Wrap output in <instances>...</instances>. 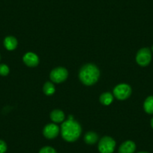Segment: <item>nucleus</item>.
I'll return each mask as SVG.
<instances>
[{"instance_id": "5", "label": "nucleus", "mask_w": 153, "mask_h": 153, "mask_svg": "<svg viewBox=\"0 0 153 153\" xmlns=\"http://www.w3.org/2000/svg\"><path fill=\"white\" fill-rule=\"evenodd\" d=\"M152 59L151 51L149 48H142L137 53L136 61L140 66H146Z\"/></svg>"}, {"instance_id": "4", "label": "nucleus", "mask_w": 153, "mask_h": 153, "mask_svg": "<svg viewBox=\"0 0 153 153\" xmlns=\"http://www.w3.org/2000/svg\"><path fill=\"white\" fill-rule=\"evenodd\" d=\"M131 94V88L128 84H120L113 89V95L119 100H125Z\"/></svg>"}, {"instance_id": "8", "label": "nucleus", "mask_w": 153, "mask_h": 153, "mask_svg": "<svg viewBox=\"0 0 153 153\" xmlns=\"http://www.w3.org/2000/svg\"><path fill=\"white\" fill-rule=\"evenodd\" d=\"M23 60L25 64L29 67H35L39 63V59H38V56L31 52L25 54Z\"/></svg>"}, {"instance_id": "1", "label": "nucleus", "mask_w": 153, "mask_h": 153, "mask_svg": "<svg viewBox=\"0 0 153 153\" xmlns=\"http://www.w3.org/2000/svg\"><path fill=\"white\" fill-rule=\"evenodd\" d=\"M61 133L63 139L68 142H74L80 137L81 127L77 122L68 120L62 125Z\"/></svg>"}, {"instance_id": "10", "label": "nucleus", "mask_w": 153, "mask_h": 153, "mask_svg": "<svg viewBox=\"0 0 153 153\" xmlns=\"http://www.w3.org/2000/svg\"><path fill=\"white\" fill-rule=\"evenodd\" d=\"M4 45L8 51H13L17 46V41L14 37L8 36L4 40Z\"/></svg>"}, {"instance_id": "19", "label": "nucleus", "mask_w": 153, "mask_h": 153, "mask_svg": "<svg viewBox=\"0 0 153 153\" xmlns=\"http://www.w3.org/2000/svg\"><path fill=\"white\" fill-rule=\"evenodd\" d=\"M151 126H152V128H153V118L152 119V120H151Z\"/></svg>"}, {"instance_id": "18", "label": "nucleus", "mask_w": 153, "mask_h": 153, "mask_svg": "<svg viewBox=\"0 0 153 153\" xmlns=\"http://www.w3.org/2000/svg\"><path fill=\"white\" fill-rule=\"evenodd\" d=\"M7 150V145L5 141L0 140V153H5Z\"/></svg>"}, {"instance_id": "16", "label": "nucleus", "mask_w": 153, "mask_h": 153, "mask_svg": "<svg viewBox=\"0 0 153 153\" xmlns=\"http://www.w3.org/2000/svg\"><path fill=\"white\" fill-rule=\"evenodd\" d=\"M9 74V68L5 64L0 65V75L6 76Z\"/></svg>"}, {"instance_id": "21", "label": "nucleus", "mask_w": 153, "mask_h": 153, "mask_svg": "<svg viewBox=\"0 0 153 153\" xmlns=\"http://www.w3.org/2000/svg\"><path fill=\"white\" fill-rule=\"evenodd\" d=\"M152 51H153V46H152Z\"/></svg>"}, {"instance_id": "2", "label": "nucleus", "mask_w": 153, "mask_h": 153, "mask_svg": "<svg viewBox=\"0 0 153 153\" xmlns=\"http://www.w3.org/2000/svg\"><path fill=\"white\" fill-rule=\"evenodd\" d=\"M99 75L100 71L96 65L93 64H87L80 69L79 77L83 84L91 86L98 81Z\"/></svg>"}, {"instance_id": "6", "label": "nucleus", "mask_w": 153, "mask_h": 153, "mask_svg": "<svg viewBox=\"0 0 153 153\" xmlns=\"http://www.w3.org/2000/svg\"><path fill=\"white\" fill-rule=\"evenodd\" d=\"M68 71L65 68L59 67L53 69L51 71L50 76H51V80L53 83H59L66 80V78L68 77Z\"/></svg>"}, {"instance_id": "20", "label": "nucleus", "mask_w": 153, "mask_h": 153, "mask_svg": "<svg viewBox=\"0 0 153 153\" xmlns=\"http://www.w3.org/2000/svg\"><path fill=\"white\" fill-rule=\"evenodd\" d=\"M137 153H148V152H137Z\"/></svg>"}, {"instance_id": "15", "label": "nucleus", "mask_w": 153, "mask_h": 153, "mask_svg": "<svg viewBox=\"0 0 153 153\" xmlns=\"http://www.w3.org/2000/svg\"><path fill=\"white\" fill-rule=\"evenodd\" d=\"M43 90L45 95H51L55 92V87H54V85L52 83H51V82H47L44 85Z\"/></svg>"}, {"instance_id": "12", "label": "nucleus", "mask_w": 153, "mask_h": 153, "mask_svg": "<svg viewBox=\"0 0 153 153\" xmlns=\"http://www.w3.org/2000/svg\"><path fill=\"white\" fill-rule=\"evenodd\" d=\"M98 134L96 133H95V132H88L84 136L85 142L87 144H89V145H92V144L95 143L98 141Z\"/></svg>"}, {"instance_id": "11", "label": "nucleus", "mask_w": 153, "mask_h": 153, "mask_svg": "<svg viewBox=\"0 0 153 153\" xmlns=\"http://www.w3.org/2000/svg\"><path fill=\"white\" fill-rule=\"evenodd\" d=\"M51 119L54 123H61L64 121L65 114L62 110H55L51 114Z\"/></svg>"}, {"instance_id": "9", "label": "nucleus", "mask_w": 153, "mask_h": 153, "mask_svg": "<svg viewBox=\"0 0 153 153\" xmlns=\"http://www.w3.org/2000/svg\"><path fill=\"white\" fill-rule=\"evenodd\" d=\"M136 149V145L133 141L128 140L123 143L119 149V153H134Z\"/></svg>"}, {"instance_id": "7", "label": "nucleus", "mask_w": 153, "mask_h": 153, "mask_svg": "<svg viewBox=\"0 0 153 153\" xmlns=\"http://www.w3.org/2000/svg\"><path fill=\"white\" fill-rule=\"evenodd\" d=\"M59 132V128L55 124H48L45 127L43 134L48 139H53L56 137Z\"/></svg>"}, {"instance_id": "13", "label": "nucleus", "mask_w": 153, "mask_h": 153, "mask_svg": "<svg viewBox=\"0 0 153 153\" xmlns=\"http://www.w3.org/2000/svg\"><path fill=\"white\" fill-rule=\"evenodd\" d=\"M144 110L149 114H153V96H149L146 99L143 104Z\"/></svg>"}, {"instance_id": "14", "label": "nucleus", "mask_w": 153, "mask_h": 153, "mask_svg": "<svg viewBox=\"0 0 153 153\" xmlns=\"http://www.w3.org/2000/svg\"><path fill=\"white\" fill-rule=\"evenodd\" d=\"M113 101V95L110 92H105L103 93L100 97V102L104 105H109L111 104Z\"/></svg>"}, {"instance_id": "17", "label": "nucleus", "mask_w": 153, "mask_h": 153, "mask_svg": "<svg viewBox=\"0 0 153 153\" xmlns=\"http://www.w3.org/2000/svg\"><path fill=\"white\" fill-rule=\"evenodd\" d=\"M39 153H57L53 148L51 146H45L39 151Z\"/></svg>"}, {"instance_id": "3", "label": "nucleus", "mask_w": 153, "mask_h": 153, "mask_svg": "<svg viewBox=\"0 0 153 153\" xmlns=\"http://www.w3.org/2000/svg\"><path fill=\"white\" fill-rule=\"evenodd\" d=\"M116 147V142L110 137H104L98 143L100 153H113Z\"/></svg>"}]
</instances>
